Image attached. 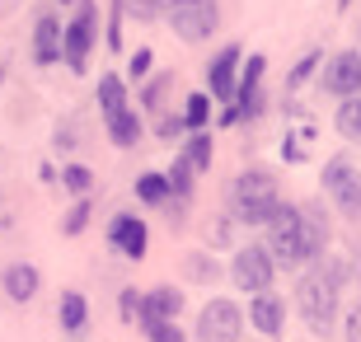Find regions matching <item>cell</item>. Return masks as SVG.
<instances>
[{"label":"cell","mask_w":361,"mask_h":342,"mask_svg":"<svg viewBox=\"0 0 361 342\" xmlns=\"http://www.w3.org/2000/svg\"><path fill=\"white\" fill-rule=\"evenodd\" d=\"M33 56H38V66L61 61V24H56V14H38V24H33Z\"/></svg>","instance_id":"obj_12"},{"label":"cell","mask_w":361,"mask_h":342,"mask_svg":"<svg viewBox=\"0 0 361 342\" xmlns=\"http://www.w3.org/2000/svg\"><path fill=\"white\" fill-rule=\"evenodd\" d=\"M85 324H90V305H85V295L80 291H66V295H61V329L80 333Z\"/></svg>","instance_id":"obj_18"},{"label":"cell","mask_w":361,"mask_h":342,"mask_svg":"<svg viewBox=\"0 0 361 342\" xmlns=\"http://www.w3.org/2000/svg\"><path fill=\"white\" fill-rule=\"evenodd\" d=\"M263 71H268V56L254 52L249 61H244L240 80H235V99H240V94H254V90H258V80H263Z\"/></svg>","instance_id":"obj_21"},{"label":"cell","mask_w":361,"mask_h":342,"mask_svg":"<svg viewBox=\"0 0 361 342\" xmlns=\"http://www.w3.org/2000/svg\"><path fill=\"white\" fill-rule=\"evenodd\" d=\"M338 132L361 145V99H352V94L343 99V108H338Z\"/></svg>","instance_id":"obj_20"},{"label":"cell","mask_w":361,"mask_h":342,"mask_svg":"<svg viewBox=\"0 0 361 342\" xmlns=\"http://www.w3.org/2000/svg\"><path fill=\"white\" fill-rule=\"evenodd\" d=\"M108 244L122 253V258H146L150 249V230L141 216H118V221L108 225Z\"/></svg>","instance_id":"obj_11"},{"label":"cell","mask_w":361,"mask_h":342,"mask_svg":"<svg viewBox=\"0 0 361 342\" xmlns=\"http://www.w3.org/2000/svg\"><path fill=\"white\" fill-rule=\"evenodd\" d=\"M240 329H244V314L235 300H207L197 319V342H240Z\"/></svg>","instance_id":"obj_8"},{"label":"cell","mask_w":361,"mask_h":342,"mask_svg":"<svg viewBox=\"0 0 361 342\" xmlns=\"http://www.w3.org/2000/svg\"><path fill=\"white\" fill-rule=\"evenodd\" d=\"M348 342H361V305L348 314Z\"/></svg>","instance_id":"obj_35"},{"label":"cell","mask_w":361,"mask_h":342,"mask_svg":"<svg viewBox=\"0 0 361 342\" xmlns=\"http://www.w3.org/2000/svg\"><path fill=\"white\" fill-rule=\"evenodd\" d=\"M99 108H104V118L118 113V108H127V85L118 75H99Z\"/></svg>","instance_id":"obj_19"},{"label":"cell","mask_w":361,"mask_h":342,"mask_svg":"<svg viewBox=\"0 0 361 342\" xmlns=\"http://www.w3.org/2000/svg\"><path fill=\"white\" fill-rule=\"evenodd\" d=\"M178 310H183V295H178L174 286H155L146 300H141L136 314H141V329H146V324H160V319H178Z\"/></svg>","instance_id":"obj_13"},{"label":"cell","mask_w":361,"mask_h":342,"mask_svg":"<svg viewBox=\"0 0 361 342\" xmlns=\"http://www.w3.org/2000/svg\"><path fill=\"white\" fill-rule=\"evenodd\" d=\"M314 66H319V52L300 56V61H295V71H291V75H286V90H300V85H305V80L314 75Z\"/></svg>","instance_id":"obj_28"},{"label":"cell","mask_w":361,"mask_h":342,"mask_svg":"<svg viewBox=\"0 0 361 342\" xmlns=\"http://www.w3.org/2000/svg\"><path fill=\"white\" fill-rule=\"evenodd\" d=\"M38 286H42V272L33 263L5 267V295H10V300H33V295H38Z\"/></svg>","instance_id":"obj_14"},{"label":"cell","mask_w":361,"mask_h":342,"mask_svg":"<svg viewBox=\"0 0 361 342\" xmlns=\"http://www.w3.org/2000/svg\"><path fill=\"white\" fill-rule=\"evenodd\" d=\"M324 193L338 202V211H343V216L361 221V173L352 169L348 155H334L329 164H324Z\"/></svg>","instance_id":"obj_6"},{"label":"cell","mask_w":361,"mask_h":342,"mask_svg":"<svg viewBox=\"0 0 361 342\" xmlns=\"http://www.w3.org/2000/svg\"><path fill=\"white\" fill-rule=\"evenodd\" d=\"M150 61H155V52H150V47H136V56L127 61V75H132V80H141V75L150 71Z\"/></svg>","instance_id":"obj_32"},{"label":"cell","mask_w":361,"mask_h":342,"mask_svg":"<svg viewBox=\"0 0 361 342\" xmlns=\"http://www.w3.org/2000/svg\"><path fill=\"white\" fill-rule=\"evenodd\" d=\"M183 155H188V164H192V169H212V132L202 127L197 136H188Z\"/></svg>","instance_id":"obj_22"},{"label":"cell","mask_w":361,"mask_h":342,"mask_svg":"<svg viewBox=\"0 0 361 342\" xmlns=\"http://www.w3.org/2000/svg\"><path fill=\"white\" fill-rule=\"evenodd\" d=\"M277 202H281V193H277V178H272L268 169H244L240 178L230 183V221L268 225Z\"/></svg>","instance_id":"obj_3"},{"label":"cell","mask_w":361,"mask_h":342,"mask_svg":"<svg viewBox=\"0 0 361 342\" xmlns=\"http://www.w3.org/2000/svg\"><path fill=\"white\" fill-rule=\"evenodd\" d=\"M192 173H197V169L188 164V155H178V159H174V169L164 173V178H169V188H174V193H178L183 202L192 197Z\"/></svg>","instance_id":"obj_24"},{"label":"cell","mask_w":361,"mask_h":342,"mask_svg":"<svg viewBox=\"0 0 361 342\" xmlns=\"http://www.w3.org/2000/svg\"><path fill=\"white\" fill-rule=\"evenodd\" d=\"M155 132H160V141H169V145H174V141H183L188 122H183V118H174V113H164V118H160V127H155Z\"/></svg>","instance_id":"obj_31"},{"label":"cell","mask_w":361,"mask_h":342,"mask_svg":"<svg viewBox=\"0 0 361 342\" xmlns=\"http://www.w3.org/2000/svg\"><path fill=\"white\" fill-rule=\"evenodd\" d=\"M94 33H99V5H94V0H75V19L61 28V61H66L71 71H85Z\"/></svg>","instance_id":"obj_4"},{"label":"cell","mask_w":361,"mask_h":342,"mask_svg":"<svg viewBox=\"0 0 361 342\" xmlns=\"http://www.w3.org/2000/svg\"><path fill=\"white\" fill-rule=\"evenodd\" d=\"M207 118H212V94H188L183 122L192 127V132H202V127H207Z\"/></svg>","instance_id":"obj_23"},{"label":"cell","mask_w":361,"mask_h":342,"mask_svg":"<svg viewBox=\"0 0 361 342\" xmlns=\"http://www.w3.org/2000/svg\"><path fill=\"white\" fill-rule=\"evenodd\" d=\"M136 197L146 202V207H164V202L174 197V188H169L164 173H141V178H136Z\"/></svg>","instance_id":"obj_17"},{"label":"cell","mask_w":361,"mask_h":342,"mask_svg":"<svg viewBox=\"0 0 361 342\" xmlns=\"http://www.w3.org/2000/svg\"><path fill=\"white\" fill-rule=\"evenodd\" d=\"M56 145H66V150L75 145V127H71V122H66V127H56Z\"/></svg>","instance_id":"obj_36"},{"label":"cell","mask_w":361,"mask_h":342,"mask_svg":"<svg viewBox=\"0 0 361 342\" xmlns=\"http://www.w3.org/2000/svg\"><path fill=\"white\" fill-rule=\"evenodd\" d=\"M268 249L277 267H305L329 249V221H324L319 202L305 207H281L268 216Z\"/></svg>","instance_id":"obj_1"},{"label":"cell","mask_w":361,"mask_h":342,"mask_svg":"<svg viewBox=\"0 0 361 342\" xmlns=\"http://www.w3.org/2000/svg\"><path fill=\"white\" fill-rule=\"evenodd\" d=\"M104 127H108V136H113V145H122V150L141 141V113H132V108H118V113H108Z\"/></svg>","instance_id":"obj_16"},{"label":"cell","mask_w":361,"mask_h":342,"mask_svg":"<svg viewBox=\"0 0 361 342\" xmlns=\"http://www.w3.org/2000/svg\"><path fill=\"white\" fill-rule=\"evenodd\" d=\"M338 295H343V267L338 263H324V253L314 258L305 276H300V286H295V305H300V314L314 333H329L338 319Z\"/></svg>","instance_id":"obj_2"},{"label":"cell","mask_w":361,"mask_h":342,"mask_svg":"<svg viewBox=\"0 0 361 342\" xmlns=\"http://www.w3.org/2000/svg\"><path fill=\"white\" fill-rule=\"evenodd\" d=\"M272 272H277V263H272L268 249H258V244H249V249L235 253V263H230V276H235V286L249 291V295H258V291L272 286Z\"/></svg>","instance_id":"obj_7"},{"label":"cell","mask_w":361,"mask_h":342,"mask_svg":"<svg viewBox=\"0 0 361 342\" xmlns=\"http://www.w3.org/2000/svg\"><path fill=\"white\" fill-rule=\"evenodd\" d=\"M164 5H169V0H122V10H127V14H136L141 24L160 19V14H164Z\"/></svg>","instance_id":"obj_26"},{"label":"cell","mask_w":361,"mask_h":342,"mask_svg":"<svg viewBox=\"0 0 361 342\" xmlns=\"http://www.w3.org/2000/svg\"><path fill=\"white\" fill-rule=\"evenodd\" d=\"M164 14H169V28H174L183 42H207L216 33V24H221L216 0H169Z\"/></svg>","instance_id":"obj_5"},{"label":"cell","mask_w":361,"mask_h":342,"mask_svg":"<svg viewBox=\"0 0 361 342\" xmlns=\"http://www.w3.org/2000/svg\"><path fill=\"white\" fill-rule=\"evenodd\" d=\"M338 5H343V10H348V5H352V0H338Z\"/></svg>","instance_id":"obj_37"},{"label":"cell","mask_w":361,"mask_h":342,"mask_svg":"<svg viewBox=\"0 0 361 342\" xmlns=\"http://www.w3.org/2000/svg\"><path fill=\"white\" fill-rule=\"evenodd\" d=\"M324 90L334 99H348L361 94V52H338L329 66H324Z\"/></svg>","instance_id":"obj_10"},{"label":"cell","mask_w":361,"mask_h":342,"mask_svg":"<svg viewBox=\"0 0 361 342\" xmlns=\"http://www.w3.org/2000/svg\"><path fill=\"white\" fill-rule=\"evenodd\" d=\"M118 310H122V319H127V324H132V319H136V310H141V300H136V291H122Z\"/></svg>","instance_id":"obj_34"},{"label":"cell","mask_w":361,"mask_h":342,"mask_svg":"<svg viewBox=\"0 0 361 342\" xmlns=\"http://www.w3.org/2000/svg\"><path fill=\"white\" fill-rule=\"evenodd\" d=\"M188 267H192V276H202V281H216V272H221V267H216L212 258H192Z\"/></svg>","instance_id":"obj_33"},{"label":"cell","mask_w":361,"mask_h":342,"mask_svg":"<svg viewBox=\"0 0 361 342\" xmlns=\"http://www.w3.org/2000/svg\"><path fill=\"white\" fill-rule=\"evenodd\" d=\"M61 183H66L71 193H75V197H85V193H90V183H94V178H90V169H85V164H71V169L61 173Z\"/></svg>","instance_id":"obj_30"},{"label":"cell","mask_w":361,"mask_h":342,"mask_svg":"<svg viewBox=\"0 0 361 342\" xmlns=\"http://www.w3.org/2000/svg\"><path fill=\"white\" fill-rule=\"evenodd\" d=\"M146 333H150V342H188V338H183V329H178L174 319H160V324H146Z\"/></svg>","instance_id":"obj_29"},{"label":"cell","mask_w":361,"mask_h":342,"mask_svg":"<svg viewBox=\"0 0 361 342\" xmlns=\"http://www.w3.org/2000/svg\"><path fill=\"white\" fill-rule=\"evenodd\" d=\"M169 90H174V75H155L146 85V94H141V104H146L150 113H160V108H164V94H169Z\"/></svg>","instance_id":"obj_25"},{"label":"cell","mask_w":361,"mask_h":342,"mask_svg":"<svg viewBox=\"0 0 361 342\" xmlns=\"http://www.w3.org/2000/svg\"><path fill=\"white\" fill-rule=\"evenodd\" d=\"M249 324H254L258 333L277 338V333H281V300H277V295H268V291H258L254 305H249Z\"/></svg>","instance_id":"obj_15"},{"label":"cell","mask_w":361,"mask_h":342,"mask_svg":"<svg viewBox=\"0 0 361 342\" xmlns=\"http://www.w3.org/2000/svg\"><path fill=\"white\" fill-rule=\"evenodd\" d=\"M66 5H71V0H66Z\"/></svg>","instance_id":"obj_39"},{"label":"cell","mask_w":361,"mask_h":342,"mask_svg":"<svg viewBox=\"0 0 361 342\" xmlns=\"http://www.w3.org/2000/svg\"><path fill=\"white\" fill-rule=\"evenodd\" d=\"M85 225H90V202L80 197V202H75V207L66 211V221H61V235H80Z\"/></svg>","instance_id":"obj_27"},{"label":"cell","mask_w":361,"mask_h":342,"mask_svg":"<svg viewBox=\"0 0 361 342\" xmlns=\"http://www.w3.org/2000/svg\"><path fill=\"white\" fill-rule=\"evenodd\" d=\"M240 47L230 42V47H221V52L212 56V66H207V85H212V99H221V104H230L235 99V80H240Z\"/></svg>","instance_id":"obj_9"},{"label":"cell","mask_w":361,"mask_h":342,"mask_svg":"<svg viewBox=\"0 0 361 342\" xmlns=\"http://www.w3.org/2000/svg\"><path fill=\"white\" fill-rule=\"evenodd\" d=\"M0 80H5V66H0Z\"/></svg>","instance_id":"obj_38"}]
</instances>
